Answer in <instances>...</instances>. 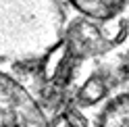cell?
Here are the masks:
<instances>
[{"mask_svg":"<svg viewBox=\"0 0 129 127\" xmlns=\"http://www.w3.org/2000/svg\"><path fill=\"white\" fill-rule=\"evenodd\" d=\"M58 0H0V58H38L58 42Z\"/></svg>","mask_w":129,"mask_h":127,"instance_id":"cell-1","label":"cell"},{"mask_svg":"<svg viewBox=\"0 0 129 127\" xmlns=\"http://www.w3.org/2000/svg\"><path fill=\"white\" fill-rule=\"evenodd\" d=\"M0 127H48L31 94L0 71Z\"/></svg>","mask_w":129,"mask_h":127,"instance_id":"cell-2","label":"cell"},{"mask_svg":"<svg viewBox=\"0 0 129 127\" xmlns=\"http://www.w3.org/2000/svg\"><path fill=\"white\" fill-rule=\"evenodd\" d=\"M125 0H71V4L90 17H108Z\"/></svg>","mask_w":129,"mask_h":127,"instance_id":"cell-3","label":"cell"}]
</instances>
